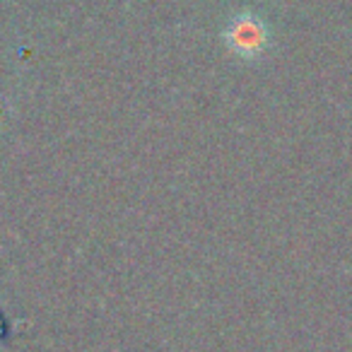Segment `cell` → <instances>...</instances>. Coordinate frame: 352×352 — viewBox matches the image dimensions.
<instances>
[{"mask_svg": "<svg viewBox=\"0 0 352 352\" xmlns=\"http://www.w3.org/2000/svg\"><path fill=\"white\" fill-rule=\"evenodd\" d=\"M222 39H225L227 49L234 56H239L244 60H256L268 49L270 32L268 25L256 12H239V15H234L227 22Z\"/></svg>", "mask_w": 352, "mask_h": 352, "instance_id": "1", "label": "cell"}, {"mask_svg": "<svg viewBox=\"0 0 352 352\" xmlns=\"http://www.w3.org/2000/svg\"><path fill=\"white\" fill-rule=\"evenodd\" d=\"M6 102H3V99H0V123H3V121H6Z\"/></svg>", "mask_w": 352, "mask_h": 352, "instance_id": "2", "label": "cell"}]
</instances>
